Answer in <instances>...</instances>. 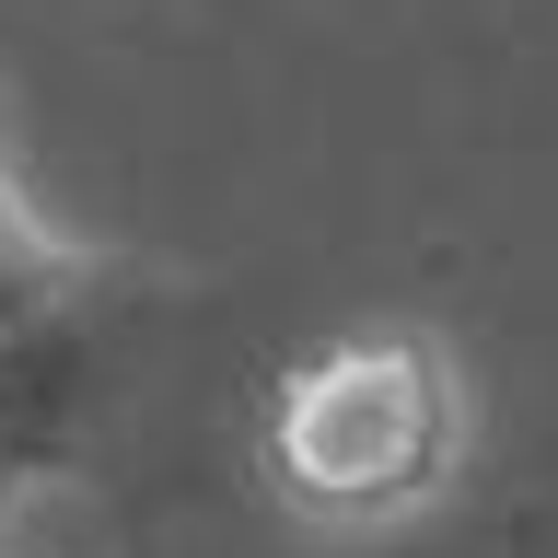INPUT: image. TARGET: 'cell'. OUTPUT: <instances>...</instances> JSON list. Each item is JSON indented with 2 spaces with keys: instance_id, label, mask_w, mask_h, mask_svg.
Instances as JSON below:
<instances>
[{
  "instance_id": "1",
  "label": "cell",
  "mask_w": 558,
  "mask_h": 558,
  "mask_svg": "<svg viewBox=\"0 0 558 558\" xmlns=\"http://www.w3.org/2000/svg\"><path fill=\"white\" fill-rule=\"evenodd\" d=\"M477 465V384L442 326L384 314L303 349L256 408V477L314 535H408Z\"/></svg>"
},
{
  "instance_id": "3",
  "label": "cell",
  "mask_w": 558,
  "mask_h": 558,
  "mask_svg": "<svg viewBox=\"0 0 558 558\" xmlns=\"http://www.w3.org/2000/svg\"><path fill=\"white\" fill-rule=\"evenodd\" d=\"M0 558H24V523H12V477H0Z\"/></svg>"
},
{
  "instance_id": "2",
  "label": "cell",
  "mask_w": 558,
  "mask_h": 558,
  "mask_svg": "<svg viewBox=\"0 0 558 558\" xmlns=\"http://www.w3.org/2000/svg\"><path fill=\"white\" fill-rule=\"evenodd\" d=\"M105 279H117V256L35 198L24 163H12V129H0V408L70 361L82 314L105 303Z\"/></svg>"
}]
</instances>
